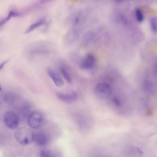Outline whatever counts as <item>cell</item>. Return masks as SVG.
<instances>
[{
    "label": "cell",
    "instance_id": "1",
    "mask_svg": "<svg viewBox=\"0 0 157 157\" xmlns=\"http://www.w3.org/2000/svg\"><path fill=\"white\" fill-rule=\"evenodd\" d=\"M35 133L30 128L22 127L17 129L14 133L16 140L23 145H27L34 141Z\"/></svg>",
    "mask_w": 157,
    "mask_h": 157
},
{
    "label": "cell",
    "instance_id": "2",
    "mask_svg": "<svg viewBox=\"0 0 157 157\" xmlns=\"http://www.w3.org/2000/svg\"><path fill=\"white\" fill-rule=\"evenodd\" d=\"M3 122L8 128L14 129L17 128L19 124V118L18 115L12 111L6 112L3 117Z\"/></svg>",
    "mask_w": 157,
    "mask_h": 157
},
{
    "label": "cell",
    "instance_id": "3",
    "mask_svg": "<svg viewBox=\"0 0 157 157\" xmlns=\"http://www.w3.org/2000/svg\"><path fill=\"white\" fill-rule=\"evenodd\" d=\"M43 120V115L38 111H33L27 118L29 126L33 129H37L41 125Z\"/></svg>",
    "mask_w": 157,
    "mask_h": 157
},
{
    "label": "cell",
    "instance_id": "4",
    "mask_svg": "<svg viewBox=\"0 0 157 157\" xmlns=\"http://www.w3.org/2000/svg\"><path fill=\"white\" fill-rule=\"evenodd\" d=\"M111 91L110 86L106 83H99L95 88V92L97 96L102 98H105L108 97Z\"/></svg>",
    "mask_w": 157,
    "mask_h": 157
},
{
    "label": "cell",
    "instance_id": "5",
    "mask_svg": "<svg viewBox=\"0 0 157 157\" xmlns=\"http://www.w3.org/2000/svg\"><path fill=\"white\" fill-rule=\"evenodd\" d=\"M47 72L48 75L57 87H60L63 85V80L57 71L52 68L49 67L47 69Z\"/></svg>",
    "mask_w": 157,
    "mask_h": 157
},
{
    "label": "cell",
    "instance_id": "6",
    "mask_svg": "<svg viewBox=\"0 0 157 157\" xmlns=\"http://www.w3.org/2000/svg\"><path fill=\"white\" fill-rule=\"evenodd\" d=\"M56 96L61 101L67 103L72 102L75 101L78 98V94L74 91L70 93H58Z\"/></svg>",
    "mask_w": 157,
    "mask_h": 157
},
{
    "label": "cell",
    "instance_id": "7",
    "mask_svg": "<svg viewBox=\"0 0 157 157\" xmlns=\"http://www.w3.org/2000/svg\"><path fill=\"white\" fill-rule=\"evenodd\" d=\"M49 137L48 134L43 131H40L35 133L34 141L40 146L47 145L49 141Z\"/></svg>",
    "mask_w": 157,
    "mask_h": 157
},
{
    "label": "cell",
    "instance_id": "8",
    "mask_svg": "<svg viewBox=\"0 0 157 157\" xmlns=\"http://www.w3.org/2000/svg\"><path fill=\"white\" fill-rule=\"evenodd\" d=\"M95 62V59L92 54H87L80 63V67L84 69H88L91 68Z\"/></svg>",
    "mask_w": 157,
    "mask_h": 157
},
{
    "label": "cell",
    "instance_id": "9",
    "mask_svg": "<svg viewBox=\"0 0 157 157\" xmlns=\"http://www.w3.org/2000/svg\"><path fill=\"white\" fill-rule=\"evenodd\" d=\"M32 105L28 102L23 103L20 108V112L21 115L24 118H28L33 112L32 111Z\"/></svg>",
    "mask_w": 157,
    "mask_h": 157
},
{
    "label": "cell",
    "instance_id": "10",
    "mask_svg": "<svg viewBox=\"0 0 157 157\" xmlns=\"http://www.w3.org/2000/svg\"><path fill=\"white\" fill-rule=\"evenodd\" d=\"M3 100L6 104L12 105L17 99V95L12 92H7L5 93L3 96Z\"/></svg>",
    "mask_w": 157,
    "mask_h": 157
},
{
    "label": "cell",
    "instance_id": "11",
    "mask_svg": "<svg viewBox=\"0 0 157 157\" xmlns=\"http://www.w3.org/2000/svg\"><path fill=\"white\" fill-rule=\"evenodd\" d=\"M44 21L45 20L44 19H42L34 22L28 27L25 31V33H28L39 27L40 26L44 23Z\"/></svg>",
    "mask_w": 157,
    "mask_h": 157
},
{
    "label": "cell",
    "instance_id": "12",
    "mask_svg": "<svg viewBox=\"0 0 157 157\" xmlns=\"http://www.w3.org/2000/svg\"><path fill=\"white\" fill-rule=\"evenodd\" d=\"M20 15L18 12L13 10H11L9 12L8 15L5 17L3 18L0 21V25L1 27L5 23L8 21L13 17H17Z\"/></svg>",
    "mask_w": 157,
    "mask_h": 157
},
{
    "label": "cell",
    "instance_id": "13",
    "mask_svg": "<svg viewBox=\"0 0 157 157\" xmlns=\"http://www.w3.org/2000/svg\"><path fill=\"white\" fill-rule=\"evenodd\" d=\"M60 70L63 76L66 81L69 84H71L72 80L71 76L67 70L63 67H60Z\"/></svg>",
    "mask_w": 157,
    "mask_h": 157
},
{
    "label": "cell",
    "instance_id": "14",
    "mask_svg": "<svg viewBox=\"0 0 157 157\" xmlns=\"http://www.w3.org/2000/svg\"><path fill=\"white\" fill-rule=\"evenodd\" d=\"M150 25L152 30L155 32H157V18L152 17L150 20Z\"/></svg>",
    "mask_w": 157,
    "mask_h": 157
},
{
    "label": "cell",
    "instance_id": "15",
    "mask_svg": "<svg viewBox=\"0 0 157 157\" xmlns=\"http://www.w3.org/2000/svg\"><path fill=\"white\" fill-rule=\"evenodd\" d=\"M40 157H55L52 152L50 150L45 149L41 151Z\"/></svg>",
    "mask_w": 157,
    "mask_h": 157
},
{
    "label": "cell",
    "instance_id": "16",
    "mask_svg": "<svg viewBox=\"0 0 157 157\" xmlns=\"http://www.w3.org/2000/svg\"><path fill=\"white\" fill-rule=\"evenodd\" d=\"M135 15L137 21L139 22L143 21L144 20V16L141 10L137 8L135 10Z\"/></svg>",
    "mask_w": 157,
    "mask_h": 157
},
{
    "label": "cell",
    "instance_id": "17",
    "mask_svg": "<svg viewBox=\"0 0 157 157\" xmlns=\"http://www.w3.org/2000/svg\"><path fill=\"white\" fill-rule=\"evenodd\" d=\"M113 104L116 106H119L121 105V102L118 98H114L113 99Z\"/></svg>",
    "mask_w": 157,
    "mask_h": 157
},
{
    "label": "cell",
    "instance_id": "18",
    "mask_svg": "<svg viewBox=\"0 0 157 157\" xmlns=\"http://www.w3.org/2000/svg\"><path fill=\"white\" fill-rule=\"evenodd\" d=\"M7 60H6L3 62L2 63H1L0 65V69L1 70L4 66V65L6 63H7Z\"/></svg>",
    "mask_w": 157,
    "mask_h": 157
},
{
    "label": "cell",
    "instance_id": "19",
    "mask_svg": "<svg viewBox=\"0 0 157 157\" xmlns=\"http://www.w3.org/2000/svg\"><path fill=\"white\" fill-rule=\"evenodd\" d=\"M156 69L157 70V62L156 65Z\"/></svg>",
    "mask_w": 157,
    "mask_h": 157
}]
</instances>
